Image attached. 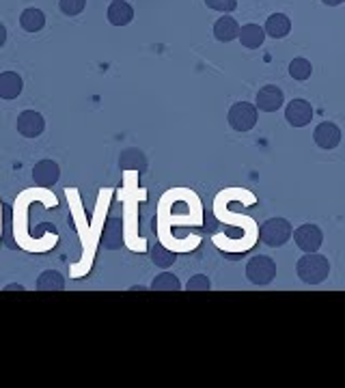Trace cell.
Instances as JSON below:
<instances>
[{"mask_svg":"<svg viewBox=\"0 0 345 388\" xmlns=\"http://www.w3.org/2000/svg\"><path fill=\"white\" fill-rule=\"evenodd\" d=\"M296 272L300 276V281L307 285H319L328 279L330 274V261L328 257L319 253H305V257L298 259Z\"/></svg>","mask_w":345,"mask_h":388,"instance_id":"cell-1","label":"cell"},{"mask_svg":"<svg viewBox=\"0 0 345 388\" xmlns=\"http://www.w3.org/2000/svg\"><path fill=\"white\" fill-rule=\"evenodd\" d=\"M294 235V227L287 218H268L259 227V240L270 248H280Z\"/></svg>","mask_w":345,"mask_h":388,"instance_id":"cell-2","label":"cell"},{"mask_svg":"<svg viewBox=\"0 0 345 388\" xmlns=\"http://www.w3.org/2000/svg\"><path fill=\"white\" fill-rule=\"evenodd\" d=\"M276 276V263L268 255H255L246 265V279L253 285H270Z\"/></svg>","mask_w":345,"mask_h":388,"instance_id":"cell-3","label":"cell"},{"mask_svg":"<svg viewBox=\"0 0 345 388\" xmlns=\"http://www.w3.org/2000/svg\"><path fill=\"white\" fill-rule=\"evenodd\" d=\"M229 126L236 132H251L257 126V106L248 101H238L229 108Z\"/></svg>","mask_w":345,"mask_h":388,"instance_id":"cell-4","label":"cell"},{"mask_svg":"<svg viewBox=\"0 0 345 388\" xmlns=\"http://www.w3.org/2000/svg\"><path fill=\"white\" fill-rule=\"evenodd\" d=\"M294 240H296V246L302 250V253H317L324 244V233L317 225H300L296 231H294Z\"/></svg>","mask_w":345,"mask_h":388,"instance_id":"cell-5","label":"cell"},{"mask_svg":"<svg viewBox=\"0 0 345 388\" xmlns=\"http://www.w3.org/2000/svg\"><path fill=\"white\" fill-rule=\"evenodd\" d=\"M285 119L292 128H305L313 119V106L307 99H292L285 108Z\"/></svg>","mask_w":345,"mask_h":388,"instance_id":"cell-6","label":"cell"},{"mask_svg":"<svg viewBox=\"0 0 345 388\" xmlns=\"http://www.w3.org/2000/svg\"><path fill=\"white\" fill-rule=\"evenodd\" d=\"M61 177V169L54 160H41L33 166V182L39 188H52Z\"/></svg>","mask_w":345,"mask_h":388,"instance_id":"cell-7","label":"cell"},{"mask_svg":"<svg viewBox=\"0 0 345 388\" xmlns=\"http://www.w3.org/2000/svg\"><path fill=\"white\" fill-rule=\"evenodd\" d=\"M45 130V119L41 113H35V110H24L18 117V132L24 138H37L41 136Z\"/></svg>","mask_w":345,"mask_h":388,"instance_id":"cell-8","label":"cell"},{"mask_svg":"<svg viewBox=\"0 0 345 388\" xmlns=\"http://www.w3.org/2000/svg\"><path fill=\"white\" fill-rule=\"evenodd\" d=\"M285 104V95L278 87L274 84H268V87H261L257 91V110H263V113H276V110Z\"/></svg>","mask_w":345,"mask_h":388,"instance_id":"cell-9","label":"cell"},{"mask_svg":"<svg viewBox=\"0 0 345 388\" xmlns=\"http://www.w3.org/2000/svg\"><path fill=\"white\" fill-rule=\"evenodd\" d=\"M313 140H315V145H317L319 149H326V151H328V149H334V147H339V143H341V130H339L336 123L324 121V123H319V126L315 128Z\"/></svg>","mask_w":345,"mask_h":388,"instance_id":"cell-10","label":"cell"},{"mask_svg":"<svg viewBox=\"0 0 345 388\" xmlns=\"http://www.w3.org/2000/svg\"><path fill=\"white\" fill-rule=\"evenodd\" d=\"M102 244L108 250H119L124 248V223L119 218H108L102 233Z\"/></svg>","mask_w":345,"mask_h":388,"instance_id":"cell-11","label":"cell"},{"mask_svg":"<svg viewBox=\"0 0 345 388\" xmlns=\"http://www.w3.org/2000/svg\"><path fill=\"white\" fill-rule=\"evenodd\" d=\"M106 16L112 26H128L134 20V9L126 0H112Z\"/></svg>","mask_w":345,"mask_h":388,"instance_id":"cell-12","label":"cell"},{"mask_svg":"<svg viewBox=\"0 0 345 388\" xmlns=\"http://www.w3.org/2000/svg\"><path fill=\"white\" fill-rule=\"evenodd\" d=\"M22 89H24V82H22L20 74H16V72H3L0 74V97L3 99L20 97Z\"/></svg>","mask_w":345,"mask_h":388,"instance_id":"cell-13","label":"cell"},{"mask_svg":"<svg viewBox=\"0 0 345 388\" xmlns=\"http://www.w3.org/2000/svg\"><path fill=\"white\" fill-rule=\"evenodd\" d=\"M240 35V24L234 20V18H229V16H222L216 24H214V37L222 43H229V41H234L238 39Z\"/></svg>","mask_w":345,"mask_h":388,"instance_id":"cell-14","label":"cell"},{"mask_svg":"<svg viewBox=\"0 0 345 388\" xmlns=\"http://www.w3.org/2000/svg\"><path fill=\"white\" fill-rule=\"evenodd\" d=\"M263 31H265V35H270L274 39H283V37L290 35V31H292V20L287 18L285 13H272L268 18V22H265Z\"/></svg>","mask_w":345,"mask_h":388,"instance_id":"cell-15","label":"cell"},{"mask_svg":"<svg viewBox=\"0 0 345 388\" xmlns=\"http://www.w3.org/2000/svg\"><path fill=\"white\" fill-rule=\"evenodd\" d=\"M238 39L242 41V45H244V48H248V50H257V48H261V45H263L265 31H263L259 24H246V26H242V28H240Z\"/></svg>","mask_w":345,"mask_h":388,"instance_id":"cell-16","label":"cell"},{"mask_svg":"<svg viewBox=\"0 0 345 388\" xmlns=\"http://www.w3.org/2000/svg\"><path fill=\"white\" fill-rule=\"evenodd\" d=\"M37 289L39 292H63L65 289V279L61 272L56 270H45L37 279Z\"/></svg>","mask_w":345,"mask_h":388,"instance_id":"cell-17","label":"cell"},{"mask_svg":"<svg viewBox=\"0 0 345 388\" xmlns=\"http://www.w3.org/2000/svg\"><path fill=\"white\" fill-rule=\"evenodd\" d=\"M20 26L26 31V33H39L43 26H45V16L41 9H24L22 16H20Z\"/></svg>","mask_w":345,"mask_h":388,"instance_id":"cell-18","label":"cell"},{"mask_svg":"<svg viewBox=\"0 0 345 388\" xmlns=\"http://www.w3.org/2000/svg\"><path fill=\"white\" fill-rule=\"evenodd\" d=\"M119 166L126 171H145L147 169V160L143 155V151L138 149H126L119 157Z\"/></svg>","mask_w":345,"mask_h":388,"instance_id":"cell-19","label":"cell"},{"mask_svg":"<svg viewBox=\"0 0 345 388\" xmlns=\"http://www.w3.org/2000/svg\"><path fill=\"white\" fill-rule=\"evenodd\" d=\"M151 289L153 292H180L182 289V283L175 274H170V272H162L158 274L153 283H151Z\"/></svg>","mask_w":345,"mask_h":388,"instance_id":"cell-20","label":"cell"},{"mask_svg":"<svg viewBox=\"0 0 345 388\" xmlns=\"http://www.w3.org/2000/svg\"><path fill=\"white\" fill-rule=\"evenodd\" d=\"M151 261H153L158 267L166 270V267H170L172 263L177 261V255L172 253V250H168V248H164L162 244H155L153 250H151Z\"/></svg>","mask_w":345,"mask_h":388,"instance_id":"cell-21","label":"cell"},{"mask_svg":"<svg viewBox=\"0 0 345 388\" xmlns=\"http://www.w3.org/2000/svg\"><path fill=\"white\" fill-rule=\"evenodd\" d=\"M311 74H313V65H311L307 59H294V61L290 63V76H292L294 80L305 82V80L311 78Z\"/></svg>","mask_w":345,"mask_h":388,"instance_id":"cell-22","label":"cell"},{"mask_svg":"<svg viewBox=\"0 0 345 388\" xmlns=\"http://www.w3.org/2000/svg\"><path fill=\"white\" fill-rule=\"evenodd\" d=\"M87 7V0H59V9L63 16H80Z\"/></svg>","mask_w":345,"mask_h":388,"instance_id":"cell-23","label":"cell"},{"mask_svg":"<svg viewBox=\"0 0 345 388\" xmlns=\"http://www.w3.org/2000/svg\"><path fill=\"white\" fill-rule=\"evenodd\" d=\"M205 5L214 11H222V13H231L238 9V0H205Z\"/></svg>","mask_w":345,"mask_h":388,"instance_id":"cell-24","label":"cell"},{"mask_svg":"<svg viewBox=\"0 0 345 388\" xmlns=\"http://www.w3.org/2000/svg\"><path fill=\"white\" fill-rule=\"evenodd\" d=\"M212 287V281L207 279L205 274H197V276H192V279L186 283V289L188 292H207Z\"/></svg>","mask_w":345,"mask_h":388,"instance_id":"cell-25","label":"cell"},{"mask_svg":"<svg viewBox=\"0 0 345 388\" xmlns=\"http://www.w3.org/2000/svg\"><path fill=\"white\" fill-rule=\"evenodd\" d=\"M5 43H7V28L3 22H0V48H3Z\"/></svg>","mask_w":345,"mask_h":388,"instance_id":"cell-26","label":"cell"},{"mask_svg":"<svg viewBox=\"0 0 345 388\" xmlns=\"http://www.w3.org/2000/svg\"><path fill=\"white\" fill-rule=\"evenodd\" d=\"M5 289H7V292H24V285H20V283H11V285H7Z\"/></svg>","mask_w":345,"mask_h":388,"instance_id":"cell-27","label":"cell"},{"mask_svg":"<svg viewBox=\"0 0 345 388\" xmlns=\"http://www.w3.org/2000/svg\"><path fill=\"white\" fill-rule=\"evenodd\" d=\"M322 3L328 5V7H339V5L343 3V0H322Z\"/></svg>","mask_w":345,"mask_h":388,"instance_id":"cell-28","label":"cell"}]
</instances>
